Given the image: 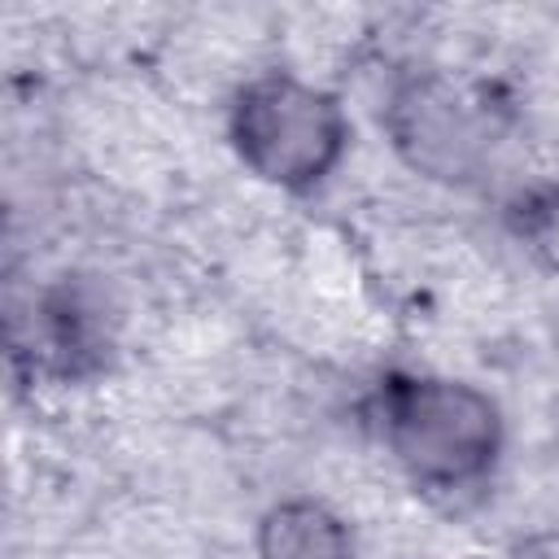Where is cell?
Returning <instances> with one entry per match:
<instances>
[{
	"label": "cell",
	"instance_id": "4",
	"mask_svg": "<svg viewBox=\"0 0 559 559\" xmlns=\"http://www.w3.org/2000/svg\"><path fill=\"white\" fill-rule=\"evenodd\" d=\"M35 349L48 371L79 380L105 367L109 354V328H105V306L74 284H61L44 297L39 306V336Z\"/></svg>",
	"mask_w": 559,
	"mask_h": 559
},
{
	"label": "cell",
	"instance_id": "1",
	"mask_svg": "<svg viewBox=\"0 0 559 559\" xmlns=\"http://www.w3.org/2000/svg\"><path fill=\"white\" fill-rule=\"evenodd\" d=\"M371 424L402 476L424 493L480 489L507 445L502 406L454 376L389 371L371 393Z\"/></svg>",
	"mask_w": 559,
	"mask_h": 559
},
{
	"label": "cell",
	"instance_id": "3",
	"mask_svg": "<svg viewBox=\"0 0 559 559\" xmlns=\"http://www.w3.org/2000/svg\"><path fill=\"white\" fill-rule=\"evenodd\" d=\"M380 122L402 166H411L432 183L472 188L489 166L493 153L489 109L437 70H415L397 79Z\"/></svg>",
	"mask_w": 559,
	"mask_h": 559
},
{
	"label": "cell",
	"instance_id": "5",
	"mask_svg": "<svg viewBox=\"0 0 559 559\" xmlns=\"http://www.w3.org/2000/svg\"><path fill=\"white\" fill-rule=\"evenodd\" d=\"M258 559H354L349 524L319 498H280L253 533Z\"/></svg>",
	"mask_w": 559,
	"mask_h": 559
},
{
	"label": "cell",
	"instance_id": "7",
	"mask_svg": "<svg viewBox=\"0 0 559 559\" xmlns=\"http://www.w3.org/2000/svg\"><path fill=\"white\" fill-rule=\"evenodd\" d=\"M507 559H559V524L555 528H533L511 542Z\"/></svg>",
	"mask_w": 559,
	"mask_h": 559
},
{
	"label": "cell",
	"instance_id": "2",
	"mask_svg": "<svg viewBox=\"0 0 559 559\" xmlns=\"http://www.w3.org/2000/svg\"><path fill=\"white\" fill-rule=\"evenodd\" d=\"M354 140V122L328 87L271 70L258 79H245L231 92L227 105V144L236 162L293 197L319 192L336 166L345 162Z\"/></svg>",
	"mask_w": 559,
	"mask_h": 559
},
{
	"label": "cell",
	"instance_id": "6",
	"mask_svg": "<svg viewBox=\"0 0 559 559\" xmlns=\"http://www.w3.org/2000/svg\"><path fill=\"white\" fill-rule=\"evenodd\" d=\"M507 227L542 271L559 275V183L524 188L507 205Z\"/></svg>",
	"mask_w": 559,
	"mask_h": 559
}]
</instances>
